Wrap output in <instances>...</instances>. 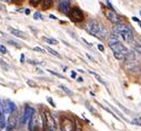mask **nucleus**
<instances>
[{
    "instance_id": "f257e3e1",
    "label": "nucleus",
    "mask_w": 141,
    "mask_h": 131,
    "mask_svg": "<svg viewBox=\"0 0 141 131\" xmlns=\"http://www.w3.org/2000/svg\"><path fill=\"white\" fill-rule=\"evenodd\" d=\"M113 31L117 32L118 34H120L122 40L127 42H131L133 40V30H132L131 26H128V24L124 23H117L115 24L113 27Z\"/></svg>"
},
{
    "instance_id": "f03ea898",
    "label": "nucleus",
    "mask_w": 141,
    "mask_h": 131,
    "mask_svg": "<svg viewBox=\"0 0 141 131\" xmlns=\"http://www.w3.org/2000/svg\"><path fill=\"white\" fill-rule=\"evenodd\" d=\"M109 48L112 50L113 56H115L116 59H118L121 62L126 61V58H127L128 54H129V50L121 44V41H118L117 44H111V46H109Z\"/></svg>"
},
{
    "instance_id": "7ed1b4c3",
    "label": "nucleus",
    "mask_w": 141,
    "mask_h": 131,
    "mask_svg": "<svg viewBox=\"0 0 141 131\" xmlns=\"http://www.w3.org/2000/svg\"><path fill=\"white\" fill-rule=\"evenodd\" d=\"M42 116H43L45 127L48 129V131H58V124L55 119V117L49 111H43Z\"/></svg>"
},
{
    "instance_id": "20e7f679",
    "label": "nucleus",
    "mask_w": 141,
    "mask_h": 131,
    "mask_svg": "<svg viewBox=\"0 0 141 131\" xmlns=\"http://www.w3.org/2000/svg\"><path fill=\"white\" fill-rule=\"evenodd\" d=\"M68 17L70 18L72 22H76V23H79L82 22L84 20V13L79 7H72L70 8V11L68 13Z\"/></svg>"
},
{
    "instance_id": "39448f33",
    "label": "nucleus",
    "mask_w": 141,
    "mask_h": 131,
    "mask_svg": "<svg viewBox=\"0 0 141 131\" xmlns=\"http://www.w3.org/2000/svg\"><path fill=\"white\" fill-rule=\"evenodd\" d=\"M99 24L100 22L96 19H89L88 21L86 22L84 24V30L88 32L89 34H91L92 37H96L98 36V31H99Z\"/></svg>"
},
{
    "instance_id": "423d86ee",
    "label": "nucleus",
    "mask_w": 141,
    "mask_h": 131,
    "mask_svg": "<svg viewBox=\"0 0 141 131\" xmlns=\"http://www.w3.org/2000/svg\"><path fill=\"white\" fill-rule=\"evenodd\" d=\"M102 11H103V15H105V17L107 18V19L109 20L111 23L117 24V23H120V22H121V18H120V16L118 15L115 10L109 9V8H107V7H103L102 8Z\"/></svg>"
},
{
    "instance_id": "0eeeda50",
    "label": "nucleus",
    "mask_w": 141,
    "mask_h": 131,
    "mask_svg": "<svg viewBox=\"0 0 141 131\" xmlns=\"http://www.w3.org/2000/svg\"><path fill=\"white\" fill-rule=\"evenodd\" d=\"M76 122L68 117H62L61 123H60V131H74Z\"/></svg>"
},
{
    "instance_id": "6e6552de",
    "label": "nucleus",
    "mask_w": 141,
    "mask_h": 131,
    "mask_svg": "<svg viewBox=\"0 0 141 131\" xmlns=\"http://www.w3.org/2000/svg\"><path fill=\"white\" fill-rule=\"evenodd\" d=\"M18 124V112L17 110H14L13 112L8 116V120H7V124H6V128L7 131H13L16 129Z\"/></svg>"
},
{
    "instance_id": "1a4fd4ad",
    "label": "nucleus",
    "mask_w": 141,
    "mask_h": 131,
    "mask_svg": "<svg viewBox=\"0 0 141 131\" xmlns=\"http://www.w3.org/2000/svg\"><path fill=\"white\" fill-rule=\"evenodd\" d=\"M1 109H2L3 113L6 116H9L11 112H13L14 110H17V106L9 99H6L2 101V104H1Z\"/></svg>"
},
{
    "instance_id": "9d476101",
    "label": "nucleus",
    "mask_w": 141,
    "mask_h": 131,
    "mask_svg": "<svg viewBox=\"0 0 141 131\" xmlns=\"http://www.w3.org/2000/svg\"><path fill=\"white\" fill-rule=\"evenodd\" d=\"M35 109L32 107H30V106H26L24 109V112H22L21 114V119H20V124H26L28 123L29 119L31 118V116L35 113Z\"/></svg>"
},
{
    "instance_id": "9b49d317",
    "label": "nucleus",
    "mask_w": 141,
    "mask_h": 131,
    "mask_svg": "<svg viewBox=\"0 0 141 131\" xmlns=\"http://www.w3.org/2000/svg\"><path fill=\"white\" fill-rule=\"evenodd\" d=\"M39 126H40V123H39V116L35 112L28 121V129L29 131H36L39 128Z\"/></svg>"
},
{
    "instance_id": "f8f14e48",
    "label": "nucleus",
    "mask_w": 141,
    "mask_h": 131,
    "mask_svg": "<svg viewBox=\"0 0 141 131\" xmlns=\"http://www.w3.org/2000/svg\"><path fill=\"white\" fill-rule=\"evenodd\" d=\"M58 10H59L61 13L68 16V13H69V11H70V2L67 1V0H60L59 6H58Z\"/></svg>"
},
{
    "instance_id": "ddd939ff",
    "label": "nucleus",
    "mask_w": 141,
    "mask_h": 131,
    "mask_svg": "<svg viewBox=\"0 0 141 131\" xmlns=\"http://www.w3.org/2000/svg\"><path fill=\"white\" fill-rule=\"evenodd\" d=\"M8 30H9V31L11 32V33L13 34V36L18 37V38L24 39V40H26V39H27L26 33H24V32H22V31H20V30H18V29H14V28H11V27H9V28H8Z\"/></svg>"
},
{
    "instance_id": "4468645a",
    "label": "nucleus",
    "mask_w": 141,
    "mask_h": 131,
    "mask_svg": "<svg viewBox=\"0 0 141 131\" xmlns=\"http://www.w3.org/2000/svg\"><path fill=\"white\" fill-rule=\"evenodd\" d=\"M42 9L43 10H48L52 7V0H42Z\"/></svg>"
},
{
    "instance_id": "2eb2a0df",
    "label": "nucleus",
    "mask_w": 141,
    "mask_h": 131,
    "mask_svg": "<svg viewBox=\"0 0 141 131\" xmlns=\"http://www.w3.org/2000/svg\"><path fill=\"white\" fill-rule=\"evenodd\" d=\"M84 104H86V108H87V109H88L89 111H90L92 114H94V116H97V117L99 116V114H98V112L96 111V109H93V108H92V106H91V104L89 103L88 101H86V102H84Z\"/></svg>"
},
{
    "instance_id": "dca6fc26",
    "label": "nucleus",
    "mask_w": 141,
    "mask_h": 131,
    "mask_svg": "<svg viewBox=\"0 0 141 131\" xmlns=\"http://www.w3.org/2000/svg\"><path fill=\"white\" fill-rule=\"evenodd\" d=\"M59 88H60V89H61L65 93H67L68 96H73V92H72V91L69 89V88L66 87V86H63V85H59Z\"/></svg>"
},
{
    "instance_id": "f3484780",
    "label": "nucleus",
    "mask_w": 141,
    "mask_h": 131,
    "mask_svg": "<svg viewBox=\"0 0 141 131\" xmlns=\"http://www.w3.org/2000/svg\"><path fill=\"white\" fill-rule=\"evenodd\" d=\"M46 51H48L50 55H52V56H55V57H57V58H61V56H60V54H58L56 50H53L52 48H50V47H47L46 48Z\"/></svg>"
},
{
    "instance_id": "a211bd4d",
    "label": "nucleus",
    "mask_w": 141,
    "mask_h": 131,
    "mask_svg": "<svg viewBox=\"0 0 141 131\" xmlns=\"http://www.w3.org/2000/svg\"><path fill=\"white\" fill-rule=\"evenodd\" d=\"M42 39L49 44H59L58 40H56V39H53V38H47V37H43Z\"/></svg>"
},
{
    "instance_id": "6ab92c4d",
    "label": "nucleus",
    "mask_w": 141,
    "mask_h": 131,
    "mask_svg": "<svg viewBox=\"0 0 141 131\" xmlns=\"http://www.w3.org/2000/svg\"><path fill=\"white\" fill-rule=\"evenodd\" d=\"M130 123L134 124V126L141 127V117H138V118H134V119H132L131 121H130Z\"/></svg>"
},
{
    "instance_id": "aec40b11",
    "label": "nucleus",
    "mask_w": 141,
    "mask_h": 131,
    "mask_svg": "<svg viewBox=\"0 0 141 131\" xmlns=\"http://www.w3.org/2000/svg\"><path fill=\"white\" fill-rule=\"evenodd\" d=\"M89 73H91V75H92V76H94V77L97 78V80H98V81H99V82H100V83H102V85H106V82H105V81L102 80V78H101L100 76L98 75V73L93 72V71H90V70H89Z\"/></svg>"
},
{
    "instance_id": "412c9836",
    "label": "nucleus",
    "mask_w": 141,
    "mask_h": 131,
    "mask_svg": "<svg viewBox=\"0 0 141 131\" xmlns=\"http://www.w3.org/2000/svg\"><path fill=\"white\" fill-rule=\"evenodd\" d=\"M41 1H42V0H29V3H30L32 7H38L41 3Z\"/></svg>"
},
{
    "instance_id": "4be33fe9",
    "label": "nucleus",
    "mask_w": 141,
    "mask_h": 131,
    "mask_svg": "<svg viewBox=\"0 0 141 131\" xmlns=\"http://www.w3.org/2000/svg\"><path fill=\"white\" fill-rule=\"evenodd\" d=\"M47 71H49V72H50V73H51V75L56 76V77L60 78V79H66V77H65V76H62V75H60V73L56 72V71H52V70H47Z\"/></svg>"
},
{
    "instance_id": "5701e85b",
    "label": "nucleus",
    "mask_w": 141,
    "mask_h": 131,
    "mask_svg": "<svg viewBox=\"0 0 141 131\" xmlns=\"http://www.w3.org/2000/svg\"><path fill=\"white\" fill-rule=\"evenodd\" d=\"M34 19H35V20H40V19L42 20L43 17H42V15H41L40 12L37 11V12H35V13H34Z\"/></svg>"
},
{
    "instance_id": "b1692460",
    "label": "nucleus",
    "mask_w": 141,
    "mask_h": 131,
    "mask_svg": "<svg viewBox=\"0 0 141 131\" xmlns=\"http://www.w3.org/2000/svg\"><path fill=\"white\" fill-rule=\"evenodd\" d=\"M35 51H37V52H41V54H46V49H42L40 48V47H35L34 48Z\"/></svg>"
},
{
    "instance_id": "393cba45",
    "label": "nucleus",
    "mask_w": 141,
    "mask_h": 131,
    "mask_svg": "<svg viewBox=\"0 0 141 131\" xmlns=\"http://www.w3.org/2000/svg\"><path fill=\"white\" fill-rule=\"evenodd\" d=\"M0 52H1V54H3V55H6L8 52L7 48H6L3 44H0Z\"/></svg>"
},
{
    "instance_id": "a878e982",
    "label": "nucleus",
    "mask_w": 141,
    "mask_h": 131,
    "mask_svg": "<svg viewBox=\"0 0 141 131\" xmlns=\"http://www.w3.org/2000/svg\"><path fill=\"white\" fill-rule=\"evenodd\" d=\"M27 62H28V63H30V65H35V66H37V65H42V62H38V61L31 60V59H29V60H27Z\"/></svg>"
},
{
    "instance_id": "bb28decb",
    "label": "nucleus",
    "mask_w": 141,
    "mask_h": 131,
    "mask_svg": "<svg viewBox=\"0 0 141 131\" xmlns=\"http://www.w3.org/2000/svg\"><path fill=\"white\" fill-rule=\"evenodd\" d=\"M27 85L28 86H30V87H32V88H36L37 87V83L36 82H34V81H31V80H27Z\"/></svg>"
},
{
    "instance_id": "cd10ccee",
    "label": "nucleus",
    "mask_w": 141,
    "mask_h": 131,
    "mask_svg": "<svg viewBox=\"0 0 141 131\" xmlns=\"http://www.w3.org/2000/svg\"><path fill=\"white\" fill-rule=\"evenodd\" d=\"M47 101L49 102V103L51 104V107H53V108H56V103H55V101L52 100V98H50V97H48L47 98Z\"/></svg>"
},
{
    "instance_id": "c85d7f7f",
    "label": "nucleus",
    "mask_w": 141,
    "mask_h": 131,
    "mask_svg": "<svg viewBox=\"0 0 141 131\" xmlns=\"http://www.w3.org/2000/svg\"><path fill=\"white\" fill-rule=\"evenodd\" d=\"M8 44H12V46H14L16 48H20V46L17 44V42H14V41H12V40H8Z\"/></svg>"
},
{
    "instance_id": "c756f323",
    "label": "nucleus",
    "mask_w": 141,
    "mask_h": 131,
    "mask_svg": "<svg viewBox=\"0 0 141 131\" xmlns=\"http://www.w3.org/2000/svg\"><path fill=\"white\" fill-rule=\"evenodd\" d=\"M131 19H132V20H133V21H136V22H137V23H138V24H139V26H140V27H141V20H140V19H139V18H137V17H134V16H133V17H132V18H131Z\"/></svg>"
},
{
    "instance_id": "7c9ffc66",
    "label": "nucleus",
    "mask_w": 141,
    "mask_h": 131,
    "mask_svg": "<svg viewBox=\"0 0 141 131\" xmlns=\"http://www.w3.org/2000/svg\"><path fill=\"white\" fill-rule=\"evenodd\" d=\"M0 65L2 66V67H3V68L6 69V70H7V69H8V65H7V63L5 62V61L2 60V59H0Z\"/></svg>"
},
{
    "instance_id": "2f4dec72",
    "label": "nucleus",
    "mask_w": 141,
    "mask_h": 131,
    "mask_svg": "<svg viewBox=\"0 0 141 131\" xmlns=\"http://www.w3.org/2000/svg\"><path fill=\"white\" fill-rule=\"evenodd\" d=\"M116 103H117L118 106H119V107L121 108V109H123V110H124V112H127V113H128V112H129V110H128V109H126V108H124L123 106H122V104H120V103H119V102H118V101H116Z\"/></svg>"
},
{
    "instance_id": "473e14b6",
    "label": "nucleus",
    "mask_w": 141,
    "mask_h": 131,
    "mask_svg": "<svg viewBox=\"0 0 141 131\" xmlns=\"http://www.w3.org/2000/svg\"><path fill=\"white\" fill-rule=\"evenodd\" d=\"M98 50L101 51V52H103V51H105V47H103V44H98Z\"/></svg>"
},
{
    "instance_id": "72a5a7b5",
    "label": "nucleus",
    "mask_w": 141,
    "mask_h": 131,
    "mask_svg": "<svg viewBox=\"0 0 141 131\" xmlns=\"http://www.w3.org/2000/svg\"><path fill=\"white\" fill-rule=\"evenodd\" d=\"M82 41H83L84 44H87V47H88V48H91V47H92V46H91V44H90V42H88V41H87V40H86V39H84V38H82Z\"/></svg>"
},
{
    "instance_id": "f704fd0d",
    "label": "nucleus",
    "mask_w": 141,
    "mask_h": 131,
    "mask_svg": "<svg viewBox=\"0 0 141 131\" xmlns=\"http://www.w3.org/2000/svg\"><path fill=\"white\" fill-rule=\"evenodd\" d=\"M1 104H2V101L0 100V117H1ZM0 131H2V128H1V122H0Z\"/></svg>"
},
{
    "instance_id": "c9c22d12",
    "label": "nucleus",
    "mask_w": 141,
    "mask_h": 131,
    "mask_svg": "<svg viewBox=\"0 0 141 131\" xmlns=\"http://www.w3.org/2000/svg\"><path fill=\"white\" fill-rule=\"evenodd\" d=\"M24 60H26V59H24V55L22 54L21 56H20V62H21V63H24Z\"/></svg>"
},
{
    "instance_id": "e433bc0d",
    "label": "nucleus",
    "mask_w": 141,
    "mask_h": 131,
    "mask_svg": "<svg viewBox=\"0 0 141 131\" xmlns=\"http://www.w3.org/2000/svg\"><path fill=\"white\" fill-rule=\"evenodd\" d=\"M71 78H72V79H76V78H77V72H76V71H72V72H71Z\"/></svg>"
},
{
    "instance_id": "4c0bfd02",
    "label": "nucleus",
    "mask_w": 141,
    "mask_h": 131,
    "mask_svg": "<svg viewBox=\"0 0 141 131\" xmlns=\"http://www.w3.org/2000/svg\"><path fill=\"white\" fill-rule=\"evenodd\" d=\"M76 79H77V81H78V82H82V81H83V79H82L81 77H77Z\"/></svg>"
},
{
    "instance_id": "58836bf2",
    "label": "nucleus",
    "mask_w": 141,
    "mask_h": 131,
    "mask_svg": "<svg viewBox=\"0 0 141 131\" xmlns=\"http://www.w3.org/2000/svg\"><path fill=\"white\" fill-rule=\"evenodd\" d=\"M49 18H50V19H52V20H57V17H56V16H53V15H50V16H49Z\"/></svg>"
},
{
    "instance_id": "ea45409f",
    "label": "nucleus",
    "mask_w": 141,
    "mask_h": 131,
    "mask_svg": "<svg viewBox=\"0 0 141 131\" xmlns=\"http://www.w3.org/2000/svg\"><path fill=\"white\" fill-rule=\"evenodd\" d=\"M24 13H26V15H29V13H30V9H26L24 10Z\"/></svg>"
},
{
    "instance_id": "a19ab883",
    "label": "nucleus",
    "mask_w": 141,
    "mask_h": 131,
    "mask_svg": "<svg viewBox=\"0 0 141 131\" xmlns=\"http://www.w3.org/2000/svg\"><path fill=\"white\" fill-rule=\"evenodd\" d=\"M87 57H88V58H89V59H90V60L94 61V59H93V58H92V57H91V56H89V55H87Z\"/></svg>"
},
{
    "instance_id": "79ce46f5",
    "label": "nucleus",
    "mask_w": 141,
    "mask_h": 131,
    "mask_svg": "<svg viewBox=\"0 0 141 131\" xmlns=\"http://www.w3.org/2000/svg\"><path fill=\"white\" fill-rule=\"evenodd\" d=\"M2 1H5V2H10V1H12V0H2Z\"/></svg>"
},
{
    "instance_id": "37998d69",
    "label": "nucleus",
    "mask_w": 141,
    "mask_h": 131,
    "mask_svg": "<svg viewBox=\"0 0 141 131\" xmlns=\"http://www.w3.org/2000/svg\"><path fill=\"white\" fill-rule=\"evenodd\" d=\"M78 71H79V72H81V73H83V72H84V71H83V70H81V69H78Z\"/></svg>"
},
{
    "instance_id": "c03bdc74",
    "label": "nucleus",
    "mask_w": 141,
    "mask_h": 131,
    "mask_svg": "<svg viewBox=\"0 0 141 131\" xmlns=\"http://www.w3.org/2000/svg\"><path fill=\"white\" fill-rule=\"evenodd\" d=\"M139 13H140V16H141V11H140V12H139Z\"/></svg>"
},
{
    "instance_id": "a18cd8bd",
    "label": "nucleus",
    "mask_w": 141,
    "mask_h": 131,
    "mask_svg": "<svg viewBox=\"0 0 141 131\" xmlns=\"http://www.w3.org/2000/svg\"><path fill=\"white\" fill-rule=\"evenodd\" d=\"M18 1H21V0H18Z\"/></svg>"
}]
</instances>
